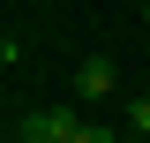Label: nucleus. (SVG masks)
<instances>
[{
    "instance_id": "nucleus-1",
    "label": "nucleus",
    "mask_w": 150,
    "mask_h": 143,
    "mask_svg": "<svg viewBox=\"0 0 150 143\" xmlns=\"http://www.w3.org/2000/svg\"><path fill=\"white\" fill-rule=\"evenodd\" d=\"M112 90H120V68H112L105 53H90L83 68H75V98H83V106H105Z\"/></svg>"
},
{
    "instance_id": "nucleus-2",
    "label": "nucleus",
    "mask_w": 150,
    "mask_h": 143,
    "mask_svg": "<svg viewBox=\"0 0 150 143\" xmlns=\"http://www.w3.org/2000/svg\"><path fill=\"white\" fill-rule=\"evenodd\" d=\"M30 143H105V136L68 121V113H30Z\"/></svg>"
},
{
    "instance_id": "nucleus-3",
    "label": "nucleus",
    "mask_w": 150,
    "mask_h": 143,
    "mask_svg": "<svg viewBox=\"0 0 150 143\" xmlns=\"http://www.w3.org/2000/svg\"><path fill=\"white\" fill-rule=\"evenodd\" d=\"M143 30H150V0H143Z\"/></svg>"
}]
</instances>
